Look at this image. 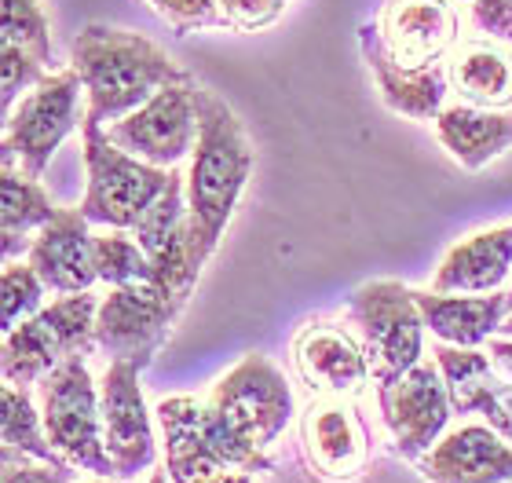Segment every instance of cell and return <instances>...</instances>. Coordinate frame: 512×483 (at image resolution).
Returning <instances> with one entry per match:
<instances>
[{
  "label": "cell",
  "mask_w": 512,
  "mask_h": 483,
  "mask_svg": "<svg viewBox=\"0 0 512 483\" xmlns=\"http://www.w3.org/2000/svg\"><path fill=\"white\" fill-rule=\"evenodd\" d=\"M70 70H77L85 85V125H114L158 96L161 88L191 81L150 37L103 22H92L77 33Z\"/></svg>",
  "instance_id": "6da1fadb"
},
{
  "label": "cell",
  "mask_w": 512,
  "mask_h": 483,
  "mask_svg": "<svg viewBox=\"0 0 512 483\" xmlns=\"http://www.w3.org/2000/svg\"><path fill=\"white\" fill-rule=\"evenodd\" d=\"M253 165L256 154L246 125L213 88L198 85V143L187 169V216L205 257H213L220 246Z\"/></svg>",
  "instance_id": "7a4b0ae2"
},
{
  "label": "cell",
  "mask_w": 512,
  "mask_h": 483,
  "mask_svg": "<svg viewBox=\"0 0 512 483\" xmlns=\"http://www.w3.org/2000/svg\"><path fill=\"white\" fill-rule=\"evenodd\" d=\"M37 407H41L44 432L59 454L74 469L96 476H118L110 462L107 440H103V399L99 381L88 374L85 355L63 359L52 374L37 385Z\"/></svg>",
  "instance_id": "3957f363"
},
{
  "label": "cell",
  "mask_w": 512,
  "mask_h": 483,
  "mask_svg": "<svg viewBox=\"0 0 512 483\" xmlns=\"http://www.w3.org/2000/svg\"><path fill=\"white\" fill-rule=\"evenodd\" d=\"M81 151H85L88 172L81 213L88 216V224L132 231L172 180V169H158L136 154L121 151L103 132V125H85Z\"/></svg>",
  "instance_id": "277c9868"
},
{
  "label": "cell",
  "mask_w": 512,
  "mask_h": 483,
  "mask_svg": "<svg viewBox=\"0 0 512 483\" xmlns=\"http://www.w3.org/2000/svg\"><path fill=\"white\" fill-rule=\"evenodd\" d=\"M359 341L370 359V374L377 388L392 385L406 370H414L425 355V319L417 308V297L410 286L395 279L363 282L348 297Z\"/></svg>",
  "instance_id": "5b68a950"
},
{
  "label": "cell",
  "mask_w": 512,
  "mask_h": 483,
  "mask_svg": "<svg viewBox=\"0 0 512 483\" xmlns=\"http://www.w3.org/2000/svg\"><path fill=\"white\" fill-rule=\"evenodd\" d=\"M81 77L77 70L48 74L4 114V161L41 180L52 154L85 121L81 114Z\"/></svg>",
  "instance_id": "8992f818"
},
{
  "label": "cell",
  "mask_w": 512,
  "mask_h": 483,
  "mask_svg": "<svg viewBox=\"0 0 512 483\" xmlns=\"http://www.w3.org/2000/svg\"><path fill=\"white\" fill-rule=\"evenodd\" d=\"M205 407L235 436L267 451L286 432L289 421H293L297 399H293L286 374L267 355L249 352L242 355V363L231 374L216 381L213 396H209Z\"/></svg>",
  "instance_id": "52a82bcc"
},
{
  "label": "cell",
  "mask_w": 512,
  "mask_h": 483,
  "mask_svg": "<svg viewBox=\"0 0 512 483\" xmlns=\"http://www.w3.org/2000/svg\"><path fill=\"white\" fill-rule=\"evenodd\" d=\"M183 304L172 301L158 282H136V286H118L99 301L96 315V348L110 363H132L147 370L169 344L172 326L180 319Z\"/></svg>",
  "instance_id": "ba28073f"
},
{
  "label": "cell",
  "mask_w": 512,
  "mask_h": 483,
  "mask_svg": "<svg viewBox=\"0 0 512 483\" xmlns=\"http://www.w3.org/2000/svg\"><path fill=\"white\" fill-rule=\"evenodd\" d=\"M381 392V421L388 429L392 451L403 462H421L447 432V421L454 414L443 370L432 359H421L414 370H406L399 381L377 388Z\"/></svg>",
  "instance_id": "9c48e42d"
},
{
  "label": "cell",
  "mask_w": 512,
  "mask_h": 483,
  "mask_svg": "<svg viewBox=\"0 0 512 483\" xmlns=\"http://www.w3.org/2000/svg\"><path fill=\"white\" fill-rule=\"evenodd\" d=\"M107 136L121 151L158 165V169H176L198 143V85L161 88L158 96L147 99L128 118L114 121Z\"/></svg>",
  "instance_id": "30bf717a"
},
{
  "label": "cell",
  "mask_w": 512,
  "mask_h": 483,
  "mask_svg": "<svg viewBox=\"0 0 512 483\" xmlns=\"http://www.w3.org/2000/svg\"><path fill=\"white\" fill-rule=\"evenodd\" d=\"M293 366L315 399H359L370 388V359L363 341L337 322H304L293 337Z\"/></svg>",
  "instance_id": "8fae6325"
},
{
  "label": "cell",
  "mask_w": 512,
  "mask_h": 483,
  "mask_svg": "<svg viewBox=\"0 0 512 483\" xmlns=\"http://www.w3.org/2000/svg\"><path fill=\"white\" fill-rule=\"evenodd\" d=\"M374 30L395 66L428 70L454 52L458 11L450 0H384Z\"/></svg>",
  "instance_id": "7c38bea8"
},
{
  "label": "cell",
  "mask_w": 512,
  "mask_h": 483,
  "mask_svg": "<svg viewBox=\"0 0 512 483\" xmlns=\"http://www.w3.org/2000/svg\"><path fill=\"white\" fill-rule=\"evenodd\" d=\"M139 366L107 363L99 377V399H103V440H107L110 462L121 480H132L154 465V425L139 388Z\"/></svg>",
  "instance_id": "4fadbf2b"
},
{
  "label": "cell",
  "mask_w": 512,
  "mask_h": 483,
  "mask_svg": "<svg viewBox=\"0 0 512 483\" xmlns=\"http://www.w3.org/2000/svg\"><path fill=\"white\" fill-rule=\"evenodd\" d=\"M165 436V469L172 483H256L253 473L231 469L205 436V407L194 396H169L158 403Z\"/></svg>",
  "instance_id": "5bb4252c"
},
{
  "label": "cell",
  "mask_w": 512,
  "mask_h": 483,
  "mask_svg": "<svg viewBox=\"0 0 512 483\" xmlns=\"http://www.w3.org/2000/svg\"><path fill=\"white\" fill-rule=\"evenodd\" d=\"M30 268L41 275L48 293H85L99 282L96 271V235L88 216L77 209H59L52 224H44L33 238Z\"/></svg>",
  "instance_id": "9a60e30c"
},
{
  "label": "cell",
  "mask_w": 512,
  "mask_h": 483,
  "mask_svg": "<svg viewBox=\"0 0 512 483\" xmlns=\"http://www.w3.org/2000/svg\"><path fill=\"white\" fill-rule=\"evenodd\" d=\"M425 483H512V443L494 425H461L417 462Z\"/></svg>",
  "instance_id": "2e32d148"
},
{
  "label": "cell",
  "mask_w": 512,
  "mask_h": 483,
  "mask_svg": "<svg viewBox=\"0 0 512 483\" xmlns=\"http://www.w3.org/2000/svg\"><path fill=\"white\" fill-rule=\"evenodd\" d=\"M304 451L326 480H355L370 465V436L355 399H315L304 418Z\"/></svg>",
  "instance_id": "e0dca14e"
},
{
  "label": "cell",
  "mask_w": 512,
  "mask_h": 483,
  "mask_svg": "<svg viewBox=\"0 0 512 483\" xmlns=\"http://www.w3.org/2000/svg\"><path fill=\"white\" fill-rule=\"evenodd\" d=\"M359 52L363 63L374 77L377 92H381L384 107L410 121H436L443 110V99L450 92L447 63H436L428 70H403L388 59V52L377 41L374 26H359Z\"/></svg>",
  "instance_id": "ac0fdd59"
},
{
  "label": "cell",
  "mask_w": 512,
  "mask_h": 483,
  "mask_svg": "<svg viewBox=\"0 0 512 483\" xmlns=\"http://www.w3.org/2000/svg\"><path fill=\"white\" fill-rule=\"evenodd\" d=\"M425 330L454 348H480L502 330L509 304L505 293H480V297H461V293H436V290H414Z\"/></svg>",
  "instance_id": "d6986e66"
},
{
  "label": "cell",
  "mask_w": 512,
  "mask_h": 483,
  "mask_svg": "<svg viewBox=\"0 0 512 483\" xmlns=\"http://www.w3.org/2000/svg\"><path fill=\"white\" fill-rule=\"evenodd\" d=\"M512 275V224L465 238L439 264L436 293H498Z\"/></svg>",
  "instance_id": "ffe728a7"
},
{
  "label": "cell",
  "mask_w": 512,
  "mask_h": 483,
  "mask_svg": "<svg viewBox=\"0 0 512 483\" xmlns=\"http://www.w3.org/2000/svg\"><path fill=\"white\" fill-rule=\"evenodd\" d=\"M436 136L461 169L476 172L512 151V114L509 110L454 103V107L439 110Z\"/></svg>",
  "instance_id": "44dd1931"
},
{
  "label": "cell",
  "mask_w": 512,
  "mask_h": 483,
  "mask_svg": "<svg viewBox=\"0 0 512 483\" xmlns=\"http://www.w3.org/2000/svg\"><path fill=\"white\" fill-rule=\"evenodd\" d=\"M450 88L461 96V103L472 107L502 110L512 103V48H505L498 37H472L458 44L447 59Z\"/></svg>",
  "instance_id": "7402d4cb"
},
{
  "label": "cell",
  "mask_w": 512,
  "mask_h": 483,
  "mask_svg": "<svg viewBox=\"0 0 512 483\" xmlns=\"http://www.w3.org/2000/svg\"><path fill=\"white\" fill-rule=\"evenodd\" d=\"M0 253L4 260H22L44 224L59 216V205L44 191L41 180L4 161L0 172Z\"/></svg>",
  "instance_id": "603a6c76"
},
{
  "label": "cell",
  "mask_w": 512,
  "mask_h": 483,
  "mask_svg": "<svg viewBox=\"0 0 512 483\" xmlns=\"http://www.w3.org/2000/svg\"><path fill=\"white\" fill-rule=\"evenodd\" d=\"M63 359H66L63 344L52 333V326L41 315H33V319L19 322L15 330L4 333L0 374H4V385L30 388V385H41L44 377L52 374Z\"/></svg>",
  "instance_id": "cb8c5ba5"
},
{
  "label": "cell",
  "mask_w": 512,
  "mask_h": 483,
  "mask_svg": "<svg viewBox=\"0 0 512 483\" xmlns=\"http://www.w3.org/2000/svg\"><path fill=\"white\" fill-rule=\"evenodd\" d=\"M4 418H0V440H4V458H33L44 465H70L55 451L48 432H44L41 407L33 403L30 388L4 385L0 388Z\"/></svg>",
  "instance_id": "d4e9b609"
},
{
  "label": "cell",
  "mask_w": 512,
  "mask_h": 483,
  "mask_svg": "<svg viewBox=\"0 0 512 483\" xmlns=\"http://www.w3.org/2000/svg\"><path fill=\"white\" fill-rule=\"evenodd\" d=\"M96 315H99V297L92 290L85 293H63L59 301L44 304L41 319L52 326V333L63 344V355H92L96 352Z\"/></svg>",
  "instance_id": "484cf974"
},
{
  "label": "cell",
  "mask_w": 512,
  "mask_h": 483,
  "mask_svg": "<svg viewBox=\"0 0 512 483\" xmlns=\"http://www.w3.org/2000/svg\"><path fill=\"white\" fill-rule=\"evenodd\" d=\"M96 271L99 282H107L110 290L118 286H136V282L150 279V257L136 242L132 231H114L107 227L103 235H96Z\"/></svg>",
  "instance_id": "4316f807"
},
{
  "label": "cell",
  "mask_w": 512,
  "mask_h": 483,
  "mask_svg": "<svg viewBox=\"0 0 512 483\" xmlns=\"http://www.w3.org/2000/svg\"><path fill=\"white\" fill-rule=\"evenodd\" d=\"M0 44H19L52 66V19L41 0H0Z\"/></svg>",
  "instance_id": "83f0119b"
},
{
  "label": "cell",
  "mask_w": 512,
  "mask_h": 483,
  "mask_svg": "<svg viewBox=\"0 0 512 483\" xmlns=\"http://www.w3.org/2000/svg\"><path fill=\"white\" fill-rule=\"evenodd\" d=\"M183 224H187V176L172 169L169 187H165L158 202L143 213V220L132 227V235H136V242L143 246V253L154 257Z\"/></svg>",
  "instance_id": "f1b7e54d"
},
{
  "label": "cell",
  "mask_w": 512,
  "mask_h": 483,
  "mask_svg": "<svg viewBox=\"0 0 512 483\" xmlns=\"http://www.w3.org/2000/svg\"><path fill=\"white\" fill-rule=\"evenodd\" d=\"M44 293H48V286L30 268V260H4V275H0V322L4 326L0 330L8 333L19 322L41 315Z\"/></svg>",
  "instance_id": "f546056e"
},
{
  "label": "cell",
  "mask_w": 512,
  "mask_h": 483,
  "mask_svg": "<svg viewBox=\"0 0 512 483\" xmlns=\"http://www.w3.org/2000/svg\"><path fill=\"white\" fill-rule=\"evenodd\" d=\"M48 74H52V66L41 63L33 52H26L19 44H0V88H4L0 103H4V114H8L26 92H33V88L41 85Z\"/></svg>",
  "instance_id": "4dcf8cb0"
},
{
  "label": "cell",
  "mask_w": 512,
  "mask_h": 483,
  "mask_svg": "<svg viewBox=\"0 0 512 483\" xmlns=\"http://www.w3.org/2000/svg\"><path fill=\"white\" fill-rule=\"evenodd\" d=\"M147 4L158 11V19L169 22L176 37H187V33L205 30V26H227L220 0H147Z\"/></svg>",
  "instance_id": "1f68e13d"
},
{
  "label": "cell",
  "mask_w": 512,
  "mask_h": 483,
  "mask_svg": "<svg viewBox=\"0 0 512 483\" xmlns=\"http://www.w3.org/2000/svg\"><path fill=\"white\" fill-rule=\"evenodd\" d=\"M289 0H220V11H224V19L231 30L238 33H253V30H264L271 22L286 11Z\"/></svg>",
  "instance_id": "d6a6232c"
},
{
  "label": "cell",
  "mask_w": 512,
  "mask_h": 483,
  "mask_svg": "<svg viewBox=\"0 0 512 483\" xmlns=\"http://www.w3.org/2000/svg\"><path fill=\"white\" fill-rule=\"evenodd\" d=\"M0 483H77L74 465H44L33 458H4Z\"/></svg>",
  "instance_id": "836d02e7"
},
{
  "label": "cell",
  "mask_w": 512,
  "mask_h": 483,
  "mask_svg": "<svg viewBox=\"0 0 512 483\" xmlns=\"http://www.w3.org/2000/svg\"><path fill=\"white\" fill-rule=\"evenodd\" d=\"M469 19L483 37L509 41L512 37V0H472Z\"/></svg>",
  "instance_id": "e575fe53"
},
{
  "label": "cell",
  "mask_w": 512,
  "mask_h": 483,
  "mask_svg": "<svg viewBox=\"0 0 512 483\" xmlns=\"http://www.w3.org/2000/svg\"><path fill=\"white\" fill-rule=\"evenodd\" d=\"M491 359H494V366L512 381V337H502V333L491 337Z\"/></svg>",
  "instance_id": "d590c367"
},
{
  "label": "cell",
  "mask_w": 512,
  "mask_h": 483,
  "mask_svg": "<svg viewBox=\"0 0 512 483\" xmlns=\"http://www.w3.org/2000/svg\"><path fill=\"white\" fill-rule=\"evenodd\" d=\"M147 483H172L169 469H158V473H150V480H147Z\"/></svg>",
  "instance_id": "8d00e7d4"
},
{
  "label": "cell",
  "mask_w": 512,
  "mask_h": 483,
  "mask_svg": "<svg viewBox=\"0 0 512 483\" xmlns=\"http://www.w3.org/2000/svg\"><path fill=\"white\" fill-rule=\"evenodd\" d=\"M498 333H502V337H512V312H509V315H505V322H502V330H498Z\"/></svg>",
  "instance_id": "74e56055"
},
{
  "label": "cell",
  "mask_w": 512,
  "mask_h": 483,
  "mask_svg": "<svg viewBox=\"0 0 512 483\" xmlns=\"http://www.w3.org/2000/svg\"><path fill=\"white\" fill-rule=\"evenodd\" d=\"M85 483H114L110 476H99V480H85Z\"/></svg>",
  "instance_id": "f35d334b"
},
{
  "label": "cell",
  "mask_w": 512,
  "mask_h": 483,
  "mask_svg": "<svg viewBox=\"0 0 512 483\" xmlns=\"http://www.w3.org/2000/svg\"><path fill=\"white\" fill-rule=\"evenodd\" d=\"M505 304H509V312H512V286H509V293H505Z\"/></svg>",
  "instance_id": "ab89813d"
},
{
  "label": "cell",
  "mask_w": 512,
  "mask_h": 483,
  "mask_svg": "<svg viewBox=\"0 0 512 483\" xmlns=\"http://www.w3.org/2000/svg\"><path fill=\"white\" fill-rule=\"evenodd\" d=\"M461 4H472V0H461Z\"/></svg>",
  "instance_id": "60d3db41"
},
{
  "label": "cell",
  "mask_w": 512,
  "mask_h": 483,
  "mask_svg": "<svg viewBox=\"0 0 512 483\" xmlns=\"http://www.w3.org/2000/svg\"><path fill=\"white\" fill-rule=\"evenodd\" d=\"M509 44H512V37H509Z\"/></svg>",
  "instance_id": "b9f144b4"
}]
</instances>
